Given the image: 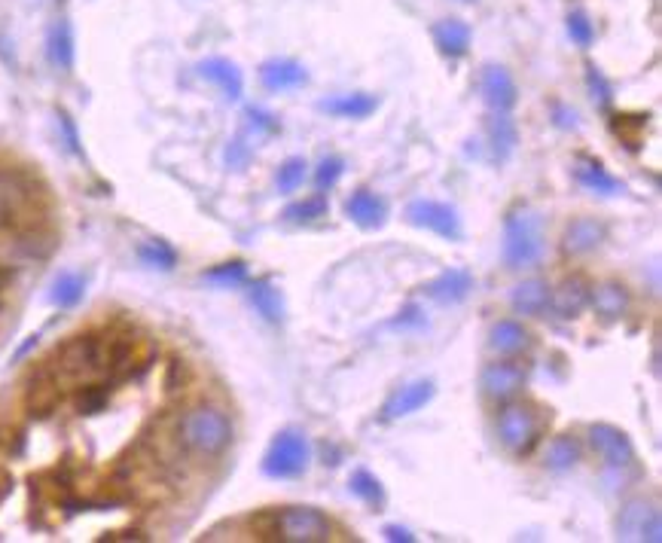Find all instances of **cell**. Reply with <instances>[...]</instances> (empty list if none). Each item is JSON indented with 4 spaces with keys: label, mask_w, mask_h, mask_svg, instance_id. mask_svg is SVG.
Wrapping results in <instances>:
<instances>
[{
    "label": "cell",
    "mask_w": 662,
    "mask_h": 543,
    "mask_svg": "<svg viewBox=\"0 0 662 543\" xmlns=\"http://www.w3.org/2000/svg\"><path fill=\"white\" fill-rule=\"evenodd\" d=\"M177 437H180V443H184V449H190L193 455L217 458L232 443V421L223 409L202 403V406H193L184 418H180Z\"/></svg>",
    "instance_id": "cell-1"
},
{
    "label": "cell",
    "mask_w": 662,
    "mask_h": 543,
    "mask_svg": "<svg viewBox=\"0 0 662 543\" xmlns=\"http://www.w3.org/2000/svg\"><path fill=\"white\" fill-rule=\"evenodd\" d=\"M40 205L43 190L28 171L0 168V229H31Z\"/></svg>",
    "instance_id": "cell-2"
},
{
    "label": "cell",
    "mask_w": 662,
    "mask_h": 543,
    "mask_svg": "<svg viewBox=\"0 0 662 543\" xmlns=\"http://www.w3.org/2000/svg\"><path fill=\"white\" fill-rule=\"evenodd\" d=\"M544 217L534 208H513L504 220V263L510 269H525L534 266L544 257Z\"/></svg>",
    "instance_id": "cell-3"
},
{
    "label": "cell",
    "mask_w": 662,
    "mask_h": 543,
    "mask_svg": "<svg viewBox=\"0 0 662 543\" xmlns=\"http://www.w3.org/2000/svg\"><path fill=\"white\" fill-rule=\"evenodd\" d=\"M49 367L65 379H86L104 373V336L80 333L65 339L49 357Z\"/></svg>",
    "instance_id": "cell-4"
},
{
    "label": "cell",
    "mask_w": 662,
    "mask_h": 543,
    "mask_svg": "<svg viewBox=\"0 0 662 543\" xmlns=\"http://www.w3.org/2000/svg\"><path fill=\"white\" fill-rule=\"evenodd\" d=\"M309 461H312L309 437L303 431H296V428H284L269 443L260 467L269 479H296V476L306 473Z\"/></svg>",
    "instance_id": "cell-5"
},
{
    "label": "cell",
    "mask_w": 662,
    "mask_h": 543,
    "mask_svg": "<svg viewBox=\"0 0 662 543\" xmlns=\"http://www.w3.org/2000/svg\"><path fill=\"white\" fill-rule=\"evenodd\" d=\"M275 537L287 543H327L333 525L318 507H284L275 516Z\"/></svg>",
    "instance_id": "cell-6"
},
{
    "label": "cell",
    "mask_w": 662,
    "mask_h": 543,
    "mask_svg": "<svg viewBox=\"0 0 662 543\" xmlns=\"http://www.w3.org/2000/svg\"><path fill=\"white\" fill-rule=\"evenodd\" d=\"M617 537L620 540H638V543H659L662 540L659 507L644 501V498L629 501L617 516Z\"/></svg>",
    "instance_id": "cell-7"
},
{
    "label": "cell",
    "mask_w": 662,
    "mask_h": 543,
    "mask_svg": "<svg viewBox=\"0 0 662 543\" xmlns=\"http://www.w3.org/2000/svg\"><path fill=\"white\" fill-rule=\"evenodd\" d=\"M406 220L418 229H428L446 241H458L464 235L461 229V217L452 205L446 202H434V199H415L406 208Z\"/></svg>",
    "instance_id": "cell-8"
},
{
    "label": "cell",
    "mask_w": 662,
    "mask_h": 543,
    "mask_svg": "<svg viewBox=\"0 0 662 543\" xmlns=\"http://www.w3.org/2000/svg\"><path fill=\"white\" fill-rule=\"evenodd\" d=\"M537 415L522 406V403H510L501 409L498 415V434H501V443L516 452V455H525L531 452V446L537 443Z\"/></svg>",
    "instance_id": "cell-9"
},
{
    "label": "cell",
    "mask_w": 662,
    "mask_h": 543,
    "mask_svg": "<svg viewBox=\"0 0 662 543\" xmlns=\"http://www.w3.org/2000/svg\"><path fill=\"white\" fill-rule=\"evenodd\" d=\"M58 403H62V376H58L46 360V364L37 367L25 382V409L34 418H46L58 409Z\"/></svg>",
    "instance_id": "cell-10"
},
{
    "label": "cell",
    "mask_w": 662,
    "mask_h": 543,
    "mask_svg": "<svg viewBox=\"0 0 662 543\" xmlns=\"http://www.w3.org/2000/svg\"><path fill=\"white\" fill-rule=\"evenodd\" d=\"M589 443L595 449V455L605 461L614 470H626L635 464V446L626 437V431L614 428V425H589Z\"/></svg>",
    "instance_id": "cell-11"
},
{
    "label": "cell",
    "mask_w": 662,
    "mask_h": 543,
    "mask_svg": "<svg viewBox=\"0 0 662 543\" xmlns=\"http://www.w3.org/2000/svg\"><path fill=\"white\" fill-rule=\"evenodd\" d=\"M528 382V367L522 360H495L479 376V385H483V394L492 400H510L516 397Z\"/></svg>",
    "instance_id": "cell-12"
},
{
    "label": "cell",
    "mask_w": 662,
    "mask_h": 543,
    "mask_svg": "<svg viewBox=\"0 0 662 543\" xmlns=\"http://www.w3.org/2000/svg\"><path fill=\"white\" fill-rule=\"evenodd\" d=\"M479 89H483L486 104L498 113H510L519 101L516 80L510 77V71L504 65H486L483 77H479Z\"/></svg>",
    "instance_id": "cell-13"
},
{
    "label": "cell",
    "mask_w": 662,
    "mask_h": 543,
    "mask_svg": "<svg viewBox=\"0 0 662 543\" xmlns=\"http://www.w3.org/2000/svg\"><path fill=\"white\" fill-rule=\"evenodd\" d=\"M608 238V226L595 220V217H577L565 226V235H562V251L571 254V257H583L589 251H595L601 241Z\"/></svg>",
    "instance_id": "cell-14"
},
{
    "label": "cell",
    "mask_w": 662,
    "mask_h": 543,
    "mask_svg": "<svg viewBox=\"0 0 662 543\" xmlns=\"http://www.w3.org/2000/svg\"><path fill=\"white\" fill-rule=\"evenodd\" d=\"M345 217L360 229H379L388 220V202L373 190H357L345 199Z\"/></svg>",
    "instance_id": "cell-15"
},
{
    "label": "cell",
    "mask_w": 662,
    "mask_h": 543,
    "mask_svg": "<svg viewBox=\"0 0 662 543\" xmlns=\"http://www.w3.org/2000/svg\"><path fill=\"white\" fill-rule=\"evenodd\" d=\"M437 394V385L431 379H418V382H409L403 388H397L391 394V400L385 403V418L388 421H397V418H406L418 409H425Z\"/></svg>",
    "instance_id": "cell-16"
},
{
    "label": "cell",
    "mask_w": 662,
    "mask_h": 543,
    "mask_svg": "<svg viewBox=\"0 0 662 543\" xmlns=\"http://www.w3.org/2000/svg\"><path fill=\"white\" fill-rule=\"evenodd\" d=\"M199 77L208 80V83H214V86L223 92L226 101H238V98L245 95V77H242V71H238V65L229 62V58H223V55L205 58V62L199 65Z\"/></svg>",
    "instance_id": "cell-17"
},
{
    "label": "cell",
    "mask_w": 662,
    "mask_h": 543,
    "mask_svg": "<svg viewBox=\"0 0 662 543\" xmlns=\"http://www.w3.org/2000/svg\"><path fill=\"white\" fill-rule=\"evenodd\" d=\"M260 83L269 92H290L309 83V71L296 58H269L260 65Z\"/></svg>",
    "instance_id": "cell-18"
},
{
    "label": "cell",
    "mask_w": 662,
    "mask_h": 543,
    "mask_svg": "<svg viewBox=\"0 0 662 543\" xmlns=\"http://www.w3.org/2000/svg\"><path fill=\"white\" fill-rule=\"evenodd\" d=\"M470 290H473V275H470L467 269H446L443 275H437V278L425 287V293L434 299V303H440V306H458V303H464V299L470 296Z\"/></svg>",
    "instance_id": "cell-19"
},
{
    "label": "cell",
    "mask_w": 662,
    "mask_h": 543,
    "mask_svg": "<svg viewBox=\"0 0 662 543\" xmlns=\"http://www.w3.org/2000/svg\"><path fill=\"white\" fill-rule=\"evenodd\" d=\"M589 296H592V287L586 284V278L571 275L556 287V293H550V306L559 312V318H577L589 306Z\"/></svg>",
    "instance_id": "cell-20"
},
{
    "label": "cell",
    "mask_w": 662,
    "mask_h": 543,
    "mask_svg": "<svg viewBox=\"0 0 662 543\" xmlns=\"http://www.w3.org/2000/svg\"><path fill=\"white\" fill-rule=\"evenodd\" d=\"M318 110L330 113V116H339V119H367L379 110V95H370V92L333 95V98H324L318 104Z\"/></svg>",
    "instance_id": "cell-21"
},
{
    "label": "cell",
    "mask_w": 662,
    "mask_h": 543,
    "mask_svg": "<svg viewBox=\"0 0 662 543\" xmlns=\"http://www.w3.org/2000/svg\"><path fill=\"white\" fill-rule=\"evenodd\" d=\"M574 177H577L580 187H586L595 196H620V193H626L623 180H617L605 165L595 162V159H580L574 165Z\"/></svg>",
    "instance_id": "cell-22"
},
{
    "label": "cell",
    "mask_w": 662,
    "mask_h": 543,
    "mask_svg": "<svg viewBox=\"0 0 662 543\" xmlns=\"http://www.w3.org/2000/svg\"><path fill=\"white\" fill-rule=\"evenodd\" d=\"M434 43L443 55L449 58H464L470 52V40H473V31L464 19H440L434 28Z\"/></svg>",
    "instance_id": "cell-23"
},
{
    "label": "cell",
    "mask_w": 662,
    "mask_h": 543,
    "mask_svg": "<svg viewBox=\"0 0 662 543\" xmlns=\"http://www.w3.org/2000/svg\"><path fill=\"white\" fill-rule=\"evenodd\" d=\"M46 55H49V62H52L58 71L68 74V71L74 68L77 49H74V28H71L68 19H58V22L49 28V34H46Z\"/></svg>",
    "instance_id": "cell-24"
},
{
    "label": "cell",
    "mask_w": 662,
    "mask_h": 543,
    "mask_svg": "<svg viewBox=\"0 0 662 543\" xmlns=\"http://www.w3.org/2000/svg\"><path fill=\"white\" fill-rule=\"evenodd\" d=\"M589 303H592V309H595L598 318L617 321V318H623L626 309H629V290H626L623 284H617V281H605V284L592 287Z\"/></svg>",
    "instance_id": "cell-25"
},
{
    "label": "cell",
    "mask_w": 662,
    "mask_h": 543,
    "mask_svg": "<svg viewBox=\"0 0 662 543\" xmlns=\"http://www.w3.org/2000/svg\"><path fill=\"white\" fill-rule=\"evenodd\" d=\"M248 299L251 306L257 309V315L266 324H281L284 321V293L281 287H275L269 278H260L248 287Z\"/></svg>",
    "instance_id": "cell-26"
},
{
    "label": "cell",
    "mask_w": 662,
    "mask_h": 543,
    "mask_svg": "<svg viewBox=\"0 0 662 543\" xmlns=\"http://www.w3.org/2000/svg\"><path fill=\"white\" fill-rule=\"evenodd\" d=\"M510 303L519 315H531V318L544 315L550 309V284L540 278H528V281L516 284Z\"/></svg>",
    "instance_id": "cell-27"
},
{
    "label": "cell",
    "mask_w": 662,
    "mask_h": 543,
    "mask_svg": "<svg viewBox=\"0 0 662 543\" xmlns=\"http://www.w3.org/2000/svg\"><path fill=\"white\" fill-rule=\"evenodd\" d=\"M528 342H531L528 330L513 318H504V321L492 324V330H489V348L498 354H519L528 348Z\"/></svg>",
    "instance_id": "cell-28"
},
{
    "label": "cell",
    "mask_w": 662,
    "mask_h": 543,
    "mask_svg": "<svg viewBox=\"0 0 662 543\" xmlns=\"http://www.w3.org/2000/svg\"><path fill=\"white\" fill-rule=\"evenodd\" d=\"M486 135H489V147H492V153H495L498 162H504V159L516 150V144H519L516 123H513L507 113H498V110H495V116H489Z\"/></svg>",
    "instance_id": "cell-29"
},
{
    "label": "cell",
    "mask_w": 662,
    "mask_h": 543,
    "mask_svg": "<svg viewBox=\"0 0 662 543\" xmlns=\"http://www.w3.org/2000/svg\"><path fill=\"white\" fill-rule=\"evenodd\" d=\"M348 489H351L354 498H360V501H364L367 507H373V510H382V507H385V486H382V479H379L376 473H370L367 467H357V470L351 473Z\"/></svg>",
    "instance_id": "cell-30"
},
{
    "label": "cell",
    "mask_w": 662,
    "mask_h": 543,
    "mask_svg": "<svg viewBox=\"0 0 662 543\" xmlns=\"http://www.w3.org/2000/svg\"><path fill=\"white\" fill-rule=\"evenodd\" d=\"M86 293V275L80 272H62L55 281H52V290H49V303L58 306V309H74Z\"/></svg>",
    "instance_id": "cell-31"
},
{
    "label": "cell",
    "mask_w": 662,
    "mask_h": 543,
    "mask_svg": "<svg viewBox=\"0 0 662 543\" xmlns=\"http://www.w3.org/2000/svg\"><path fill=\"white\" fill-rule=\"evenodd\" d=\"M577 461H580V440L571 437V434H562V437H556V440L550 443L544 464H547V470H553V473H565V470H571Z\"/></svg>",
    "instance_id": "cell-32"
},
{
    "label": "cell",
    "mask_w": 662,
    "mask_h": 543,
    "mask_svg": "<svg viewBox=\"0 0 662 543\" xmlns=\"http://www.w3.org/2000/svg\"><path fill=\"white\" fill-rule=\"evenodd\" d=\"M138 260L150 269L171 272L177 266V251L162 238H150V241H144V245H138Z\"/></svg>",
    "instance_id": "cell-33"
},
{
    "label": "cell",
    "mask_w": 662,
    "mask_h": 543,
    "mask_svg": "<svg viewBox=\"0 0 662 543\" xmlns=\"http://www.w3.org/2000/svg\"><path fill=\"white\" fill-rule=\"evenodd\" d=\"M202 278L214 287H242L248 281V263L245 260H229V263H220V266L208 269Z\"/></svg>",
    "instance_id": "cell-34"
},
{
    "label": "cell",
    "mask_w": 662,
    "mask_h": 543,
    "mask_svg": "<svg viewBox=\"0 0 662 543\" xmlns=\"http://www.w3.org/2000/svg\"><path fill=\"white\" fill-rule=\"evenodd\" d=\"M327 211H330V205H327L324 193H315V196H309L303 202L287 205L284 208V220H290V223H312L318 217H327Z\"/></svg>",
    "instance_id": "cell-35"
},
{
    "label": "cell",
    "mask_w": 662,
    "mask_h": 543,
    "mask_svg": "<svg viewBox=\"0 0 662 543\" xmlns=\"http://www.w3.org/2000/svg\"><path fill=\"white\" fill-rule=\"evenodd\" d=\"M306 159H299V156H290L287 162H281L278 165V174H275V184H278V190L281 193H296L299 187L306 184Z\"/></svg>",
    "instance_id": "cell-36"
},
{
    "label": "cell",
    "mask_w": 662,
    "mask_h": 543,
    "mask_svg": "<svg viewBox=\"0 0 662 543\" xmlns=\"http://www.w3.org/2000/svg\"><path fill=\"white\" fill-rule=\"evenodd\" d=\"M110 403V388L107 385H83L74 406L80 415H95V412H104Z\"/></svg>",
    "instance_id": "cell-37"
},
{
    "label": "cell",
    "mask_w": 662,
    "mask_h": 543,
    "mask_svg": "<svg viewBox=\"0 0 662 543\" xmlns=\"http://www.w3.org/2000/svg\"><path fill=\"white\" fill-rule=\"evenodd\" d=\"M342 174H345V159L342 156H324L315 168V187L321 193H327L339 184Z\"/></svg>",
    "instance_id": "cell-38"
},
{
    "label": "cell",
    "mask_w": 662,
    "mask_h": 543,
    "mask_svg": "<svg viewBox=\"0 0 662 543\" xmlns=\"http://www.w3.org/2000/svg\"><path fill=\"white\" fill-rule=\"evenodd\" d=\"M586 86H589V95L598 107H611L614 104V89L608 83V77L601 74L595 65H586Z\"/></svg>",
    "instance_id": "cell-39"
},
{
    "label": "cell",
    "mask_w": 662,
    "mask_h": 543,
    "mask_svg": "<svg viewBox=\"0 0 662 543\" xmlns=\"http://www.w3.org/2000/svg\"><path fill=\"white\" fill-rule=\"evenodd\" d=\"M245 119H248V126H251L257 135H278V132H281V119H278L275 113L263 110V107H248V110H245Z\"/></svg>",
    "instance_id": "cell-40"
},
{
    "label": "cell",
    "mask_w": 662,
    "mask_h": 543,
    "mask_svg": "<svg viewBox=\"0 0 662 543\" xmlns=\"http://www.w3.org/2000/svg\"><path fill=\"white\" fill-rule=\"evenodd\" d=\"M568 37H571L577 46H583V49L592 46V40H595V28H592V22H589L586 13L577 10V13L568 16Z\"/></svg>",
    "instance_id": "cell-41"
},
{
    "label": "cell",
    "mask_w": 662,
    "mask_h": 543,
    "mask_svg": "<svg viewBox=\"0 0 662 543\" xmlns=\"http://www.w3.org/2000/svg\"><path fill=\"white\" fill-rule=\"evenodd\" d=\"M223 159H226V165L229 168H248V162L254 159V150H251V144L245 141V135H238V138H232L229 141V147H226V153H223Z\"/></svg>",
    "instance_id": "cell-42"
},
{
    "label": "cell",
    "mask_w": 662,
    "mask_h": 543,
    "mask_svg": "<svg viewBox=\"0 0 662 543\" xmlns=\"http://www.w3.org/2000/svg\"><path fill=\"white\" fill-rule=\"evenodd\" d=\"M58 129H62V135H65L68 150H71V153H77V156H83V147H80V132H77V126H74L71 113L58 110Z\"/></svg>",
    "instance_id": "cell-43"
},
{
    "label": "cell",
    "mask_w": 662,
    "mask_h": 543,
    "mask_svg": "<svg viewBox=\"0 0 662 543\" xmlns=\"http://www.w3.org/2000/svg\"><path fill=\"white\" fill-rule=\"evenodd\" d=\"M425 324H428V318L421 315L418 306H406V309L400 312V318L391 321V327H403V330H406V327H425Z\"/></svg>",
    "instance_id": "cell-44"
},
{
    "label": "cell",
    "mask_w": 662,
    "mask_h": 543,
    "mask_svg": "<svg viewBox=\"0 0 662 543\" xmlns=\"http://www.w3.org/2000/svg\"><path fill=\"white\" fill-rule=\"evenodd\" d=\"M385 540H391V543H412L415 534L409 528H403V525H385Z\"/></svg>",
    "instance_id": "cell-45"
},
{
    "label": "cell",
    "mask_w": 662,
    "mask_h": 543,
    "mask_svg": "<svg viewBox=\"0 0 662 543\" xmlns=\"http://www.w3.org/2000/svg\"><path fill=\"white\" fill-rule=\"evenodd\" d=\"M553 110H556V123H559L562 129H574V126H577V110H571V107H565V104H556Z\"/></svg>",
    "instance_id": "cell-46"
},
{
    "label": "cell",
    "mask_w": 662,
    "mask_h": 543,
    "mask_svg": "<svg viewBox=\"0 0 662 543\" xmlns=\"http://www.w3.org/2000/svg\"><path fill=\"white\" fill-rule=\"evenodd\" d=\"M13 492V476L7 470H0V504H4Z\"/></svg>",
    "instance_id": "cell-47"
},
{
    "label": "cell",
    "mask_w": 662,
    "mask_h": 543,
    "mask_svg": "<svg viewBox=\"0 0 662 543\" xmlns=\"http://www.w3.org/2000/svg\"><path fill=\"white\" fill-rule=\"evenodd\" d=\"M34 345H37V336H31V339H28V342H25V345H22V348L16 351V357H13V360H22V357H25V354H28V351L34 348Z\"/></svg>",
    "instance_id": "cell-48"
},
{
    "label": "cell",
    "mask_w": 662,
    "mask_h": 543,
    "mask_svg": "<svg viewBox=\"0 0 662 543\" xmlns=\"http://www.w3.org/2000/svg\"><path fill=\"white\" fill-rule=\"evenodd\" d=\"M464 4H476V0H464Z\"/></svg>",
    "instance_id": "cell-49"
}]
</instances>
